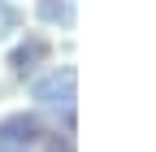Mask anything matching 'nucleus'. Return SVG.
Masks as SVG:
<instances>
[{
  "instance_id": "obj_1",
  "label": "nucleus",
  "mask_w": 156,
  "mask_h": 152,
  "mask_svg": "<svg viewBox=\"0 0 156 152\" xmlns=\"http://www.w3.org/2000/svg\"><path fill=\"white\" fill-rule=\"evenodd\" d=\"M0 152H74L69 135L48 130L39 113H9L0 118Z\"/></svg>"
},
{
  "instance_id": "obj_2",
  "label": "nucleus",
  "mask_w": 156,
  "mask_h": 152,
  "mask_svg": "<svg viewBox=\"0 0 156 152\" xmlns=\"http://www.w3.org/2000/svg\"><path fill=\"white\" fill-rule=\"evenodd\" d=\"M74 87H78L74 65L52 70L48 78H39V83H35V100L44 104V109H61V113H65V122H74Z\"/></svg>"
},
{
  "instance_id": "obj_3",
  "label": "nucleus",
  "mask_w": 156,
  "mask_h": 152,
  "mask_svg": "<svg viewBox=\"0 0 156 152\" xmlns=\"http://www.w3.org/2000/svg\"><path fill=\"white\" fill-rule=\"evenodd\" d=\"M48 52H52V44L44 39V35H26V39L9 52V70H13V78H26V74H35L39 65L48 61Z\"/></svg>"
},
{
  "instance_id": "obj_4",
  "label": "nucleus",
  "mask_w": 156,
  "mask_h": 152,
  "mask_svg": "<svg viewBox=\"0 0 156 152\" xmlns=\"http://www.w3.org/2000/svg\"><path fill=\"white\" fill-rule=\"evenodd\" d=\"M35 13H39V22H61V26L74 22V9L65 5V0H39Z\"/></svg>"
},
{
  "instance_id": "obj_5",
  "label": "nucleus",
  "mask_w": 156,
  "mask_h": 152,
  "mask_svg": "<svg viewBox=\"0 0 156 152\" xmlns=\"http://www.w3.org/2000/svg\"><path fill=\"white\" fill-rule=\"evenodd\" d=\"M17 26H22V13H17V5H13V0H0V39H5V35H13Z\"/></svg>"
}]
</instances>
